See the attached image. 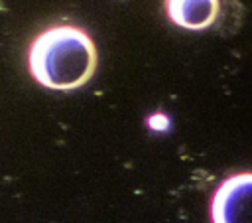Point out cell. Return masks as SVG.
I'll return each instance as SVG.
<instances>
[{
	"label": "cell",
	"instance_id": "1",
	"mask_svg": "<svg viewBox=\"0 0 252 223\" xmlns=\"http://www.w3.org/2000/svg\"><path fill=\"white\" fill-rule=\"evenodd\" d=\"M28 69L32 77L47 89H79L96 69L94 41L77 26H51L33 37L28 49Z\"/></svg>",
	"mask_w": 252,
	"mask_h": 223
},
{
	"label": "cell",
	"instance_id": "2",
	"mask_svg": "<svg viewBox=\"0 0 252 223\" xmlns=\"http://www.w3.org/2000/svg\"><path fill=\"white\" fill-rule=\"evenodd\" d=\"M213 223H252V172L232 174L220 182L211 199Z\"/></svg>",
	"mask_w": 252,
	"mask_h": 223
},
{
	"label": "cell",
	"instance_id": "3",
	"mask_svg": "<svg viewBox=\"0 0 252 223\" xmlns=\"http://www.w3.org/2000/svg\"><path fill=\"white\" fill-rule=\"evenodd\" d=\"M169 20L185 30H205L219 16V0H165Z\"/></svg>",
	"mask_w": 252,
	"mask_h": 223
}]
</instances>
